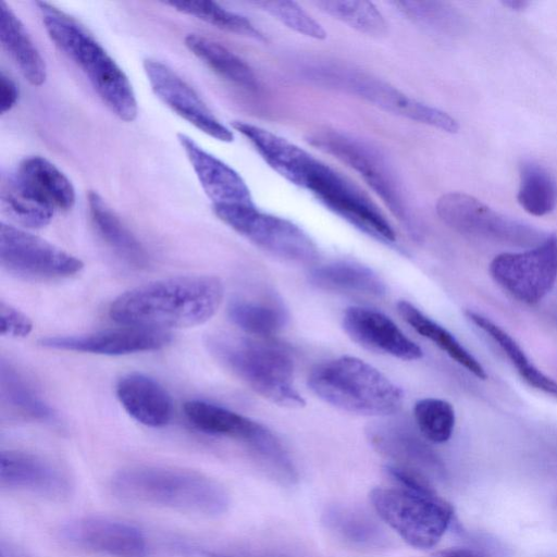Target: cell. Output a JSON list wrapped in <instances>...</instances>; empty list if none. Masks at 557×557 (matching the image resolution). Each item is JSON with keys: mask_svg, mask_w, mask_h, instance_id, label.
Returning <instances> with one entry per match:
<instances>
[{"mask_svg": "<svg viewBox=\"0 0 557 557\" xmlns=\"http://www.w3.org/2000/svg\"><path fill=\"white\" fill-rule=\"evenodd\" d=\"M215 215L257 247L282 259L310 263L318 258L312 238L294 222L255 205H213Z\"/></svg>", "mask_w": 557, "mask_h": 557, "instance_id": "9c48e42d", "label": "cell"}, {"mask_svg": "<svg viewBox=\"0 0 557 557\" xmlns=\"http://www.w3.org/2000/svg\"><path fill=\"white\" fill-rule=\"evenodd\" d=\"M435 210L450 228L472 237L532 248L547 236L532 225L506 216L465 193L441 196Z\"/></svg>", "mask_w": 557, "mask_h": 557, "instance_id": "30bf717a", "label": "cell"}, {"mask_svg": "<svg viewBox=\"0 0 557 557\" xmlns=\"http://www.w3.org/2000/svg\"><path fill=\"white\" fill-rule=\"evenodd\" d=\"M14 174L54 210L69 211L75 205V189L71 181L46 158H25Z\"/></svg>", "mask_w": 557, "mask_h": 557, "instance_id": "603a6c76", "label": "cell"}, {"mask_svg": "<svg viewBox=\"0 0 557 557\" xmlns=\"http://www.w3.org/2000/svg\"><path fill=\"white\" fill-rule=\"evenodd\" d=\"M177 139L213 205H253L247 184L234 169L203 150L187 135L178 133Z\"/></svg>", "mask_w": 557, "mask_h": 557, "instance_id": "ffe728a7", "label": "cell"}, {"mask_svg": "<svg viewBox=\"0 0 557 557\" xmlns=\"http://www.w3.org/2000/svg\"><path fill=\"white\" fill-rule=\"evenodd\" d=\"M0 263L8 272L35 280H55L78 273L77 257L24 230L1 222Z\"/></svg>", "mask_w": 557, "mask_h": 557, "instance_id": "7c38bea8", "label": "cell"}, {"mask_svg": "<svg viewBox=\"0 0 557 557\" xmlns=\"http://www.w3.org/2000/svg\"><path fill=\"white\" fill-rule=\"evenodd\" d=\"M168 5L177 11L196 16L224 30L264 40L263 34L245 16L224 9L212 1H171Z\"/></svg>", "mask_w": 557, "mask_h": 557, "instance_id": "8d00e7d4", "label": "cell"}, {"mask_svg": "<svg viewBox=\"0 0 557 557\" xmlns=\"http://www.w3.org/2000/svg\"><path fill=\"white\" fill-rule=\"evenodd\" d=\"M2 211L14 222L30 228L50 223L55 210L40 199L12 173L1 184Z\"/></svg>", "mask_w": 557, "mask_h": 557, "instance_id": "f546056e", "label": "cell"}, {"mask_svg": "<svg viewBox=\"0 0 557 557\" xmlns=\"http://www.w3.org/2000/svg\"><path fill=\"white\" fill-rule=\"evenodd\" d=\"M257 5L298 34L318 40L326 38V32L322 25L294 1H260Z\"/></svg>", "mask_w": 557, "mask_h": 557, "instance_id": "f35d334b", "label": "cell"}, {"mask_svg": "<svg viewBox=\"0 0 557 557\" xmlns=\"http://www.w3.org/2000/svg\"><path fill=\"white\" fill-rule=\"evenodd\" d=\"M144 71L157 97L177 115L205 134L225 143L234 135L210 111L198 94L171 67L156 59L144 60Z\"/></svg>", "mask_w": 557, "mask_h": 557, "instance_id": "9a60e30c", "label": "cell"}, {"mask_svg": "<svg viewBox=\"0 0 557 557\" xmlns=\"http://www.w3.org/2000/svg\"><path fill=\"white\" fill-rule=\"evenodd\" d=\"M309 388L323 401L362 416H388L403 406L401 389L366 361L343 356L315 366Z\"/></svg>", "mask_w": 557, "mask_h": 557, "instance_id": "277c9868", "label": "cell"}, {"mask_svg": "<svg viewBox=\"0 0 557 557\" xmlns=\"http://www.w3.org/2000/svg\"><path fill=\"white\" fill-rule=\"evenodd\" d=\"M185 45L199 60L228 82L247 90H257L258 78L252 69L221 44L203 36L189 34Z\"/></svg>", "mask_w": 557, "mask_h": 557, "instance_id": "83f0119b", "label": "cell"}, {"mask_svg": "<svg viewBox=\"0 0 557 557\" xmlns=\"http://www.w3.org/2000/svg\"><path fill=\"white\" fill-rule=\"evenodd\" d=\"M0 557H32L23 549L18 548L17 546L1 542L0 546Z\"/></svg>", "mask_w": 557, "mask_h": 557, "instance_id": "7bdbcfd3", "label": "cell"}, {"mask_svg": "<svg viewBox=\"0 0 557 557\" xmlns=\"http://www.w3.org/2000/svg\"><path fill=\"white\" fill-rule=\"evenodd\" d=\"M413 417L420 434L431 443H445L454 432L455 410L444 399L429 397L418 400L414 404Z\"/></svg>", "mask_w": 557, "mask_h": 557, "instance_id": "74e56055", "label": "cell"}, {"mask_svg": "<svg viewBox=\"0 0 557 557\" xmlns=\"http://www.w3.org/2000/svg\"><path fill=\"white\" fill-rule=\"evenodd\" d=\"M310 282L325 290L381 297L386 293L383 280L369 267L350 261H336L317 267Z\"/></svg>", "mask_w": 557, "mask_h": 557, "instance_id": "d4e9b609", "label": "cell"}, {"mask_svg": "<svg viewBox=\"0 0 557 557\" xmlns=\"http://www.w3.org/2000/svg\"><path fill=\"white\" fill-rule=\"evenodd\" d=\"M37 5L51 40L83 71L107 107L119 119L134 121L138 111L135 92L113 58L73 17L47 2Z\"/></svg>", "mask_w": 557, "mask_h": 557, "instance_id": "3957f363", "label": "cell"}, {"mask_svg": "<svg viewBox=\"0 0 557 557\" xmlns=\"http://www.w3.org/2000/svg\"><path fill=\"white\" fill-rule=\"evenodd\" d=\"M0 385L2 398L17 411L45 422L55 420L53 409L12 366L4 361L1 362Z\"/></svg>", "mask_w": 557, "mask_h": 557, "instance_id": "d6a6232c", "label": "cell"}, {"mask_svg": "<svg viewBox=\"0 0 557 557\" xmlns=\"http://www.w3.org/2000/svg\"><path fill=\"white\" fill-rule=\"evenodd\" d=\"M0 41L23 76L35 86H40L47 78L45 60L28 36L24 25L14 12L1 2Z\"/></svg>", "mask_w": 557, "mask_h": 557, "instance_id": "cb8c5ba5", "label": "cell"}, {"mask_svg": "<svg viewBox=\"0 0 557 557\" xmlns=\"http://www.w3.org/2000/svg\"><path fill=\"white\" fill-rule=\"evenodd\" d=\"M503 3L513 11H522L530 4V2L525 0H506Z\"/></svg>", "mask_w": 557, "mask_h": 557, "instance_id": "ee69618b", "label": "cell"}, {"mask_svg": "<svg viewBox=\"0 0 557 557\" xmlns=\"http://www.w3.org/2000/svg\"><path fill=\"white\" fill-rule=\"evenodd\" d=\"M466 317L499 346L525 383L537 391L557 398V382L530 361L515 338L492 320L478 312L467 310Z\"/></svg>", "mask_w": 557, "mask_h": 557, "instance_id": "f1b7e54d", "label": "cell"}, {"mask_svg": "<svg viewBox=\"0 0 557 557\" xmlns=\"http://www.w3.org/2000/svg\"><path fill=\"white\" fill-rule=\"evenodd\" d=\"M343 327L360 346L401 360H417L422 349L384 313L367 307L351 306L343 314Z\"/></svg>", "mask_w": 557, "mask_h": 557, "instance_id": "ac0fdd59", "label": "cell"}, {"mask_svg": "<svg viewBox=\"0 0 557 557\" xmlns=\"http://www.w3.org/2000/svg\"><path fill=\"white\" fill-rule=\"evenodd\" d=\"M116 395L127 413L150 428L166 425L173 416V401L166 389L143 373H128L120 379Z\"/></svg>", "mask_w": 557, "mask_h": 557, "instance_id": "7402d4cb", "label": "cell"}, {"mask_svg": "<svg viewBox=\"0 0 557 557\" xmlns=\"http://www.w3.org/2000/svg\"><path fill=\"white\" fill-rule=\"evenodd\" d=\"M369 437L373 446L397 465L422 475L437 474L442 463L431 447L411 428L401 423L372 428ZM426 478V476H425Z\"/></svg>", "mask_w": 557, "mask_h": 557, "instance_id": "44dd1931", "label": "cell"}, {"mask_svg": "<svg viewBox=\"0 0 557 557\" xmlns=\"http://www.w3.org/2000/svg\"><path fill=\"white\" fill-rule=\"evenodd\" d=\"M398 314L417 333L433 342L453 360L471 372L474 376L485 380L487 374L479 360L444 326L425 315L407 300L396 305Z\"/></svg>", "mask_w": 557, "mask_h": 557, "instance_id": "4316f807", "label": "cell"}, {"mask_svg": "<svg viewBox=\"0 0 557 557\" xmlns=\"http://www.w3.org/2000/svg\"><path fill=\"white\" fill-rule=\"evenodd\" d=\"M308 140L312 146L333 156L358 173L400 223L410 233H417L414 218L404 198L399 183L379 151L350 135L333 129L314 132Z\"/></svg>", "mask_w": 557, "mask_h": 557, "instance_id": "ba28073f", "label": "cell"}, {"mask_svg": "<svg viewBox=\"0 0 557 557\" xmlns=\"http://www.w3.org/2000/svg\"><path fill=\"white\" fill-rule=\"evenodd\" d=\"M208 346L227 370L271 403L288 408L305 406L294 385L293 358L283 347L227 334L211 336Z\"/></svg>", "mask_w": 557, "mask_h": 557, "instance_id": "5b68a950", "label": "cell"}, {"mask_svg": "<svg viewBox=\"0 0 557 557\" xmlns=\"http://www.w3.org/2000/svg\"><path fill=\"white\" fill-rule=\"evenodd\" d=\"M171 341L169 331L123 325L87 334L49 336L41 338L39 344L49 349L122 356L157 350Z\"/></svg>", "mask_w": 557, "mask_h": 557, "instance_id": "2e32d148", "label": "cell"}, {"mask_svg": "<svg viewBox=\"0 0 557 557\" xmlns=\"http://www.w3.org/2000/svg\"><path fill=\"white\" fill-rule=\"evenodd\" d=\"M520 206L530 214L542 216L557 205V185L541 165L528 161L520 166V186L517 195Z\"/></svg>", "mask_w": 557, "mask_h": 557, "instance_id": "4dcf8cb0", "label": "cell"}, {"mask_svg": "<svg viewBox=\"0 0 557 557\" xmlns=\"http://www.w3.org/2000/svg\"><path fill=\"white\" fill-rule=\"evenodd\" d=\"M314 4L324 13L362 34L379 37L387 30L383 14L371 1L323 0L315 1Z\"/></svg>", "mask_w": 557, "mask_h": 557, "instance_id": "e575fe53", "label": "cell"}, {"mask_svg": "<svg viewBox=\"0 0 557 557\" xmlns=\"http://www.w3.org/2000/svg\"><path fill=\"white\" fill-rule=\"evenodd\" d=\"M224 295L211 275H181L136 286L116 297L111 319L122 325L168 331L193 327L210 320Z\"/></svg>", "mask_w": 557, "mask_h": 557, "instance_id": "6da1fadb", "label": "cell"}, {"mask_svg": "<svg viewBox=\"0 0 557 557\" xmlns=\"http://www.w3.org/2000/svg\"><path fill=\"white\" fill-rule=\"evenodd\" d=\"M0 321L1 334L10 337H25L33 330L30 319L16 309L15 307L4 302H0Z\"/></svg>", "mask_w": 557, "mask_h": 557, "instance_id": "ab89813d", "label": "cell"}, {"mask_svg": "<svg viewBox=\"0 0 557 557\" xmlns=\"http://www.w3.org/2000/svg\"><path fill=\"white\" fill-rule=\"evenodd\" d=\"M110 488L123 502L207 517L222 515L230 503L225 488L213 479L196 471L166 466L122 469L112 476Z\"/></svg>", "mask_w": 557, "mask_h": 557, "instance_id": "7a4b0ae2", "label": "cell"}, {"mask_svg": "<svg viewBox=\"0 0 557 557\" xmlns=\"http://www.w3.org/2000/svg\"><path fill=\"white\" fill-rule=\"evenodd\" d=\"M326 71L327 74L322 75L323 79L344 87L384 111L447 133H457L459 129L457 120L448 113L411 98L380 78L355 71Z\"/></svg>", "mask_w": 557, "mask_h": 557, "instance_id": "4fadbf2b", "label": "cell"}, {"mask_svg": "<svg viewBox=\"0 0 557 557\" xmlns=\"http://www.w3.org/2000/svg\"><path fill=\"white\" fill-rule=\"evenodd\" d=\"M433 557H488L478 550L469 548H448L436 552Z\"/></svg>", "mask_w": 557, "mask_h": 557, "instance_id": "b9f144b4", "label": "cell"}, {"mask_svg": "<svg viewBox=\"0 0 557 557\" xmlns=\"http://www.w3.org/2000/svg\"><path fill=\"white\" fill-rule=\"evenodd\" d=\"M230 320L244 332L268 337L277 333L286 324L285 309L274 302L234 300L230 304Z\"/></svg>", "mask_w": 557, "mask_h": 557, "instance_id": "1f68e13d", "label": "cell"}, {"mask_svg": "<svg viewBox=\"0 0 557 557\" xmlns=\"http://www.w3.org/2000/svg\"><path fill=\"white\" fill-rule=\"evenodd\" d=\"M60 536L77 548L109 557H147V541L136 525L103 516H84L65 522Z\"/></svg>", "mask_w": 557, "mask_h": 557, "instance_id": "5bb4252c", "label": "cell"}, {"mask_svg": "<svg viewBox=\"0 0 557 557\" xmlns=\"http://www.w3.org/2000/svg\"><path fill=\"white\" fill-rule=\"evenodd\" d=\"M206 556H207V557H235V556H228V555H223V554H218V553H211V552H210V553H209V552H207V553H206Z\"/></svg>", "mask_w": 557, "mask_h": 557, "instance_id": "f6af8a7d", "label": "cell"}, {"mask_svg": "<svg viewBox=\"0 0 557 557\" xmlns=\"http://www.w3.org/2000/svg\"><path fill=\"white\" fill-rule=\"evenodd\" d=\"M91 221L102 239L127 263L141 268L148 262L145 248L99 194H88Z\"/></svg>", "mask_w": 557, "mask_h": 557, "instance_id": "484cf974", "label": "cell"}, {"mask_svg": "<svg viewBox=\"0 0 557 557\" xmlns=\"http://www.w3.org/2000/svg\"><path fill=\"white\" fill-rule=\"evenodd\" d=\"M326 525L345 541L361 547L379 546L384 541L380 525L363 512L333 507L325 513Z\"/></svg>", "mask_w": 557, "mask_h": 557, "instance_id": "d590c367", "label": "cell"}, {"mask_svg": "<svg viewBox=\"0 0 557 557\" xmlns=\"http://www.w3.org/2000/svg\"><path fill=\"white\" fill-rule=\"evenodd\" d=\"M391 3L407 20L432 33L454 35L463 25L460 14L445 2L401 0Z\"/></svg>", "mask_w": 557, "mask_h": 557, "instance_id": "836d02e7", "label": "cell"}, {"mask_svg": "<svg viewBox=\"0 0 557 557\" xmlns=\"http://www.w3.org/2000/svg\"><path fill=\"white\" fill-rule=\"evenodd\" d=\"M296 185L364 234L386 244L396 240L394 228L379 208L350 181L313 156L306 161Z\"/></svg>", "mask_w": 557, "mask_h": 557, "instance_id": "52a82bcc", "label": "cell"}, {"mask_svg": "<svg viewBox=\"0 0 557 557\" xmlns=\"http://www.w3.org/2000/svg\"><path fill=\"white\" fill-rule=\"evenodd\" d=\"M184 412L197 430L210 435L239 440L255 454L261 453L275 437L263 424L205 400L195 399L185 403Z\"/></svg>", "mask_w": 557, "mask_h": 557, "instance_id": "d6986e66", "label": "cell"}, {"mask_svg": "<svg viewBox=\"0 0 557 557\" xmlns=\"http://www.w3.org/2000/svg\"><path fill=\"white\" fill-rule=\"evenodd\" d=\"M371 503L381 517L410 546L434 547L449 527L451 506L431 490L375 487Z\"/></svg>", "mask_w": 557, "mask_h": 557, "instance_id": "8992f818", "label": "cell"}, {"mask_svg": "<svg viewBox=\"0 0 557 557\" xmlns=\"http://www.w3.org/2000/svg\"><path fill=\"white\" fill-rule=\"evenodd\" d=\"M0 483L4 488L54 500L67 498L73 490L71 479L59 466L21 450L0 453Z\"/></svg>", "mask_w": 557, "mask_h": 557, "instance_id": "e0dca14e", "label": "cell"}, {"mask_svg": "<svg viewBox=\"0 0 557 557\" xmlns=\"http://www.w3.org/2000/svg\"><path fill=\"white\" fill-rule=\"evenodd\" d=\"M18 87L4 72L0 74V112L10 111L18 99Z\"/></svg>", "mask_w": 557, "mask_h": 557, "instance_id": "60d3db41", "label": "cell"}, {"mask_svg": "<svg viewBox=\"0 0 557 557\" xmlns=\"http://www.w3.org/2000/svg\"><path fill=\"white\" fill-rule=\"evenodd\" d=\"M490 274L511 297L527 305L537 304L557 280V235H547L525 251L496 256L490 263Z\"/></svg>", "mask_w": 557, "mask_h": 557, "instance_id": "8fae6325", "label": "cell"}]
</instances>
